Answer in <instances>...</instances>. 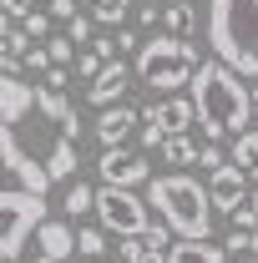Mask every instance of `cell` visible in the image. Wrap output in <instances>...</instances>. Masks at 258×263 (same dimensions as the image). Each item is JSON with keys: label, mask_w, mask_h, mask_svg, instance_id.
<instances>
[{"label": "cell", "mask_w": 258, "mask_h": 263, "mask_svg": "<svg viewBox=\"0 0 258 263\" xmlns=\"http://www.w3.org/2000/svg\"><path fill=\"white\" fill-rule=\"evenodd\" d=\"M0 167L31 193H51L81 167V117L61 86L0 71Z\"/></svg>", "instance_id": "1"}, {"label": "cell", "mask_w": 258, "mask_h": 263, "mask_svg": "<svg viewBox=\"0 0 258 263\" xmlns=\"http://www.w3.org/2000/svg\"><path fill=\"white\" fill-rule=\"evenodd\" d=\"M188 91H193V111H197V127H202L208 142H223V137L248 132V122H253V97H248L243 76L228 61H218V56L202 61L193 71V81H188Z\"/></svg>", "instance_id": "2"}, {"label": "cell", "mask_w": 258, "mask_h": 263, "mask_svg": "<svg viewBox=\"0 0 258 263\" xmlns=\"http://www.w3.org/2000/svg\"><path fill=\"white\" fill-rule=\"evenodd\" d=\"M208 46L238 76L258 81V0H208Z\"/></svg>", "instance_id": "3"}, {"label": "cell", "mask_w": 258, "mask_h": 263, "mask_svg": "<svg viewBox=\"0 0 258 263\" xmlns=\"http://www.w3.org/2000/svg\"><path fill=\"white\" fill-rule=\"evenodd\" d=\"M147 202L157 208V218L172 228V238H213V197L208 187L188 172H162L147 182Z\"/></svg>", "instance_id": "4"}, {"label": "cell", "mask_w": 258, "mask_h": 263, "mask_svg": "<svg viewBox=\"0 0 258 263\" xmlns=\"http://www.w3.org/2000/svg\"><path fill=\"white\" fill-rule=\"evenodd\" d=\"M197 46H188V35H172V31H162L152 35V41H142L137 46V81L147 86V91H157V97H172V91H182L188 81H193V71H197Z\"/></svg>", "instance_id": "5"}, {"label": "cell", "mask_w": 258, "mask_h": 263, "mask_svg": "<svg viewBox=\"0 0 258 263\" xmlns=\"http://www.w3.org/2000/svg\"><path fill=\"white\" fill-rule=\"evenodd\" d=\"M41 223H46V193H31V187H0V263L21 258Z\"/></svg>", "instance_id": "6"}, {"label": "cell", "mask_w": 258, "mask_h": 263, "mask_svg": "<svg viewBox=\"0 0 258 263\" xmlns=\"http://www.w3.org/2000/svg\"><path fill=\"white\" fill-rule=\"evenodd\" d=\"M152 202H142L137 187H112V182H101L97 187V218L106 233H117V238H132V233H147L152 228V213H147Z\"/></svg>", "instance_id": "7"}, {"label": "cell", "mask_w": 258, "mask_h": 263, "mask_svg": "<svg viewBox=\"0 0 258 263\" xmlns=\"http://www.w3.org/2000/svg\"><path fill=\"white\" fill-rule=\"evenodd\" d=\"M97 172H101V182H112V187H142V182H152L147 152H132V147H101Z\"/></svg>", "instance_id": "8"}, {"label": "cell", "mask_w": 258, "mask_h": 263, "mask_svg": "<svg viewBox=\"0 0 258 263\" xmlns=\"http://www.w3.org/2000/svg\"><path fill=\"white\" fill-rule=\"evenodd\" d=\"M248 193H253V182H248V167H238L233 157H228L213 177H208V197H213V208L218 213H233V208H243L248 202Z\"/></svg>", "instance_id": "9"}, {"label": "cell", "mask_w": 258, "mask_h": 263, "mask_svg": "<svg viewBox=\"0 0 258 263\" xmlns=\"http://www.w3.org/2000/svg\"><path fill=\"white\" fill-rule=\"evenodd\" d=\"M127 86H132V71L122 66V56H112V61H106L97 76H91L86 101H91V106H117V101L127 97Z\"/></svg>", "instance_id": "10"}, {"label": "cell", "mask_w": 258, "mask_h": 263, "mask_svg": "<svg viewBox=\"0 0 258 263\" xmlns=\"http://www.w3.org/2000/svg\"><path fill=\"white\" fill-rule=\"evenodd\" d=\"M142 127V111H132V106H122V101H117V106H101V117H97V142L101 147H127V137L132 132Z\"/></svg>", "instance_id": "11"}, {"label": "cell", "mask_w": 258, "mask_h": 263, "mask_svg": "<svg viewBox=\"0 0 258 263\" xmlns=\"http://www.w3.org/2000/svg\"><path fill=\"white\" fill-rule=\"evenodd\" d=\"M142 122H157L162 132H188L197 122L193 97H162V101H152V106L142 111Z\"/></svg>", "instance_id": "12"}, {"label": "cell", "mask_w": 258, "mask_h": 263, "mask_svg": "<svg viewBox=\"0 0 258 263\" xmlns=\"http://www.w3.org/2000/svg\"><path fill=\"white\" fill-rule=\"evenodd\" d=\"M35 248H41V253H51V258H71V253H76V228H71V223H51V218H46V223L35 228Z\"/></svg>", "instance_id": "13"}, {"label": "cell", "mask_w": 258, "mask_h": 263, "mask_svg": "<svg viewBox=\"0 0 258 263\" xmlns=\"http://www.w3.org/2000/svg\"><path fill=\"white\" fill-rule=\"evenodd\" d=\"M167 263H228L223 248H213L208 238H177L167 248Z\"/></svg>", "instance_id": "14"}, {"label": "cell", "mask_w": 258, "mask_h": 263, "mask_svg": "<svg viewBox=\"0 0 258 263\" xmlns=\"http://www.w3.org/2000/svg\"><path fill=\"white\" fill-rule=\"evenodd\" d=\"M157 157L167 167H188V162H197V142L188 137V132H167L162 147H157Z\"/></svg>", "instance_id": "15"}, {"label": "cell", "mask_w": 258, "mask_h": 263, "mask_svg": "<svg viewBox=\"0 0 258 263\" xmlns=\"http://www.w3.org/2000/svg\"><path fill=\"white\" fill-rule=\"evenodd\" d=\"M228 263H258V228H233L223 243Z\"/></svg>", "instance_id": "16"}, {"label": "cell", "mask_w": 258, "mask_h": 263, "mask_svg": "<svg viewBox=\"0 0 258 263\" xmlns=\"http://www.w3.org/2000/svg\"><path fill=\"white\" fill-rule=\"evenodd\" d=\"M162 26L172 35H188V31H197V10L188 0H172V5H162Z\"/></svg>", "instance_id": "17"}, {"label": "cell", "mask_w": 258, "mask_h": 263, "mask_svg": "<svg viewBox=\"0 0 258 263\" xmlns=\"http://www.w3.org/2000/svg\"><path fill=\"white\" fill-rule=\"evenodd\" d=\"M66 218H81V213H97V187H86V182H71L61 197Z\"/></svg>", "instance_id": "18"}, {"label": "cell", "mask_w": 258, "mask_h": 263, "mask_svg": "<svg viewBox=\"0 0 258 263\" xmlns=\"http://www.w3.org/2000/svg\"><path fill=\"white\" fill-rule=\"evenodd\" d=\"M132 5H137V0H91V21H97V26H122L132 15Z\"/></svg>", "instance_id": "19"}, {"label": "cell", "mask_w": 258, "mask_h": 263, "mask_svg": "<svg viewBox=\"0 0 258 263\" xmlns=\"http://www.w3.org/2000/svg\"><path fill=\"white\" fill-rule=\"evenodd\" d=\"M76 253L81 258H101L106 253V228H76Z\"/></svg>", "instance_id": "20"}, {"label": "cell", "mask_w": 258, "mask_h": 263, "mask_svg": "<svg viewBox=\"0 0 258 263\" xmlns=\"http://www.w3.org/2000/svg\"><path fill=\"white\" fill-rule=\"evenodd\" d=\"M233 162H238V167H258V132L253 127L233 137Z\"/></svg>", "instance_id": "21"}, {"label": "cell", "mask_w": 258, "mask_h": 263, "mask_svg": "<svg viewBox=\"0 0 258 263\" xmlns=\"http://www.w3.org/2000/svg\"><path fill=\"white\" fill-rule=\"evenodd\" d=\"M46 51L56 66H76V41L71 35H46Z\"/></svg>", "instance_id": "22"}, {"label": "cell", "mask_w": 258, "mask_h": 263, "mask_svg": "<svg viewBox=\"0 0 258 263\" xmlns=\"http://www.w3.org/2000/svg\"><path fill=\"white\" fill-rule=\"evenodd\" d=\"M91 31H97V21H91V15H81V10H76V15L66 21V35H71L76 46H91V41H97Z\"/></svg>", "instance_id": "23"}, {"label": "cell", "mask_w": 258, "mask_h": 263, "mask_svg": "<svg viewBox=\"0 0 258 263\" xmlns=\"http://www.w3.org/2000/svg\"><path fill=\"white\" fill-rule=\"evenodd\" d=\"M106 61H112V56H101L97 46H86V51H76V76H86V81H91V76H97Z\"/></svg>", "instance_id": "24"}, {"label": "cell", "mask_w": 258, "mask_h": 263, "mask_svg": "<svg viewBox=\"0 0 258 263\" xmlns=\"http://www.w3.org/2000/svg\"><path fill=\"white\" fill-rule=\"evenodd\" d=\"M51 26H56V21H51L46 10H31V15L21 21V31L31 35V41H46V35H56V31H51Z\"/></svg>", "instance_id": "25"}, {"label": "cell", "mask_w": 258, "mask_h": 263, "mask_svg": "<svg viewBox=\"0 0 258 263\" xmlns=\"http://www.w3.org/2000/svg\"><path fill=\"white\" fill-rule=\"evenodd\" d=\"M223 162H228V157H223V147H218V142H202V147H197V167H208V172H218Z\"/></svg>", "instance_id": "26"}, {"label": "cell", "mask_w": 258, "mask_h": 263, "mask_svg": "<svg viewBox=\"0 0 258 263\" xmlns=\"http://www.w3.org/2000/svg\"><path fill=\"white\" fill-rule=\"evenodd\" d=\"M21 61L31 66V71H51V66H56V61H51V51H46V41H35V46L21 56Z\"/></svg>", "instance_id": "27"}, {"label": "cell", "mask_w": 258, "mask_h": 263, "mask_svg": "<svg viewBox=\"0 0 258 263\" xmlns=\"http://www.w3.org/2000/svg\"><path fill=\"white\" fill-rule=\"evenodd\" d=\"M162 137H167V132H162L157 122H142V152H157V147H162Z\"/></svg>", "instance_id": "28"}, {"label": "cell", "mask_w": 258, "mask_h": 263, "mask_svg": "<svg viewBox=\"0 0 258 263\" xmlns=\"http://www.w3.org/2000/svg\"><path fill=\"white\" fill-rule=\"evenodd\" d=\"M228 218H233V228H258V213H253V202H243V208H233Z\"/></svg>", "instance_id": "29"}, {"label": "cell", "mask_w": 258, "mask_h": 263, "mask_svg": "<svg viewBox=\"0 0 258 263\" xmlns=\"http://www.w3.org/2000/svg\"><path fill=\"white\" fill-rule=\"evenodd\" d=\"M46 15L51 21H71L76 15V0H46Z\"/></svg>", "instance_id": "30"}, {"label": "cell", "mask_w": 258, "mask_h": 263, "mask_svg": "<svg viewBox=\"0 0 258 263\" xmlns=\"http://www.w3.org/2000/svg\"><path fill=\"white\" fill-rule=\"evenodd\" d=\"M0 5H5V10H10L15 21H26V15L35 10V0H0Z\"/></svg>", "instance_id": "31"}, {"label": "cell", "mask_w": 258, "mask_h": 263, "mask_svg": "<svg viewBox=\"0 0 258 263\" xmlns=\"http://www.w3.org/2000/svg\"><path fill=\"white\" fill-rule=\"evenodd\" d=\"M112 41H117V56H122V51H137V46H142V41H137V31H117Z\"/></svg>", "instance_id": "32"}, {"label": "cell", "mask_w": 258, "mask_h": 263, "mask_svg": "<svg viewBox=\"0 0 258 263\" xmlns=\"http://www.w3.org/2000/svg\"><path fill=\"white\" fill-rule=\"evenodd\" d=\"M15 26H21V21H15V15H10V10H5V5H0V41H5V35L15 31Z\"/></svg>", "instance_id": "33"}, {"label": "cell", "mask_w": 258, "mask_h": 263, "mask_svg": "<svg viewBox=\"0 0 258 263\" xmlns=\"http://www.w3.org/2000/svg\"><path fill=\"white\" fill-rule=\"evenodd\" d=\"M35 263H66V258H51V253H35Z\"/></svg>", "instance_id": "34"}, {"label": "cell", "mask_w": 258, "mask_h": 263, "mask_svg": "<svg viewBox=\"0 0 258 263\" xmlns=\"http://www.w3.org/2000/svg\"><path fill=\"white\" fill-rule=\"evenodd\" d=\"M248 97H253V117H258V81H253V86H248Z\"/></svg>", "instance_id": "35"}, {"label": "cell", "mask_w": 258, "mask_h": 263, "mask_svg": "<svg viewBox=\"0 0 258 263\" xmlns=\"http://www.w3.org/2000/svg\"><path fill=\"white\" fill-rule=\"evenodd\" d=\"M248 202H253V213H258V187H253V193H248Z\"/></svg>", "instance_id": "36"}, {"label": "cell", "mask_w": 258, "mask_h": 263, "mask_svg": "<svg viewBox=\"0 0 258 263\" xmlns=\"http://www.w3.org/2000/svg\"><path fill=\"white\" fill-rule=\"evenodd\" d=\"M97 263H112V258H97ZM117 263H122V258H117Z\"/></svg>", "instance_id": "37"}]
</instances>
